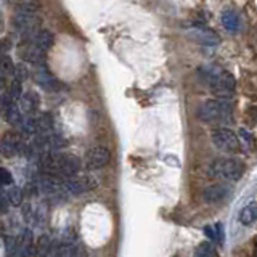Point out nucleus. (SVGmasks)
<instances>
[{"label":"nucleus","mask_w":257,"mask_h":257,"mask_svg":"<svg viewBox=\"0 0 257 257\" xmlns=\"http://www.w3.org/2000/svg\"><path fill=\"white\" fill-rule=\"evenodd\" d=\"M56 244H58V239H56L52 233H42V235L39 236L37 243H36V254L39 257L53 255Z\"/></svg>","instance_id":"obj_15"},{"label":"nucleus","mask_w":257,"mask_h":257,"mask_svg":"<svg viewBox=\"0 0 257 257\" xmlns=\"http://www.w3.org/2000/svg\"><path fill=\"white\" fill-rule=\"evenodd\" d=\"M257 220V201L247 203L239 212V222L243 225H252Z\"/></svg>","instance_id":"obj_20"},{"label":"nucleus","mask_w":257,"mask_h":257,"mask_svg":"<svg viewBox=\"0 0 257 257\" xmlns=\"http://www.w3.org/2000/svg\"><path fill=\"white\" fill-rule=\"evenodd\" d=\"M244 167L243 164L239 163L236 159H217L212 163L211 166V174L217 179H223V180H228V182H236L241 179L243 175Z\"/></svg>","instance_id":"obj_3"},{"label":"nucleus","mask_w":257,"mask_h":257,"mask_svg":"<svg viewBox=\"0 0 257 257\" xmlns=\"http://www.w3.org/2000/svg\"><path fill=\"white\" fill-rule=\"evenodd\" d=\"M24 147H26V143L23 142V137L18 132L7 134L4 139L0 140V151H2L4 155L8 158L23 155Z\"/></svg>","instance_id":"obj_10"},{"label":"nucleus","mask_w":257,"mask_h":257,"mask_svg":"<svg viewBox=\"0 0 257 257\" xmlns=\"http://www.w3.org/2000/svg\"><path fill=\"white\" fill-rule=\"evenodd\" d=\"M247 114L251 116L254 120H257V106H251V108H249L247 109Z\"/></svg>","instance_id":"obj_35"},{"label":"nucleus","mask_w":257,"mask_h":257,"mask_svg":"<svg viewBox=\"0 0 257 257\" xmlns=\"http://www.w3.org/2000/svg\"><path fill=\"white\" fill-rule=\"evenodd\" d=\"M34 79L39 87H42L47 92H56L60 88V82L56 80V77L52 74L45 64H39L34 66Z\"/></svg>","instance_id":"obj_12"},{"label":"nucleus","mask_w":257,"mask_h":257,"mask_svg":"<svg viewBox=\"0 0 257 257\" xmlns=\"http://www.w3.org/2000/svg\"><path fill=\"white\" fill-rule=\"evenodd\" d=\"M230 193V185L227 183H214L211 187H207L203 193V198L206 203H219L225 199Z\"/></svg>","instance_id":"obj_16"},{"label":"nucleus","mask_w":257,"mask_h":257,"mask_svg":"<svg viewBox=\"0 0 257 257\" xmlns=\"http://www.w3.org/2000/svg\"><path fill=\"white\" fill-rule=\"evenodd\" d=\"M36 187H37V191H40L45 196H58L60 193H64L63 191V179L55 177V175L42 174L36 180Z\"/></svg>","instance_id":"obj_9"},{"label":"nucleus","mask_w":257,"mask_h":257,"mask_svg":"<svg viewBox=\"0 0 257 257\" xmlns=\"http://www.w3.org/2000/svg\"><path fill=\"white\" fill-rule=\"evenodd\" d=\"M13 183H15L13 174L8 171V169L0 167V185H4V187H12Z\"/></svg>","instance_id":"obj_30"},{"label":"nucleus","mask_w":257,"mask_h":257,"mask_svg":"<svg viewBox=\"0 0 257 257\" xmlns=\"http://www.w3.org/2000/svg\"><path fill=\"white\" fill-rule=\"evenodd\" d=\"M98 187V182L93 179L92 175H71L63 179V191L64 195H71V196H77V195H84L95 190Z\"/></svg>","instance_id":"obj_4"},{"label":"nucleus","mask_w":257,"mask_h":257,"mask_svg":"<svg viewBox=\"0 0 257 257\" xmlns=\"http://www.w3.org/2000/svg\"><path fill=\"white\" fill-rule=\"evenodd\" d=\"M239 135H241V139H243V140H246V142H249V143H252V137H251V134H249L247 131H244V128H241V131H239Z\"/></svg>","instance_id":"obj_34"},{"label":"nucleus","mask_w":257,"mask_h":257,"mask_svg":"<svg viewBox=\"0 0 257 257\" xmlns=\"http://www.w3.org/2000/svg\"><path fill=\"white\" fill-rule=\"evenodd\" d=\"M40 10L39 0H21L16 5V13H24V15H36Z\"/></svg>","instance_id":"obj_24"},{"label":"nucleus","mask_w":257,"mask_h":257,"mask_svg":"<svg viewBox=\"0 0 257 257\" xmlns=\"http://www.w3.org/2000/svg\"><path fill=\"white\" fill-rule=\"evenodd\" d=\"M13 69H15V63L10 58V55L0 53V72L2 74H13Z\"/></svg>","instance_id":"obj_28"},{"label":"nucleus","mask_w":257,"mask_h":257,"mask_svg":"<svg viewBox=\"0 0 257 257\" xmlns=\"http://www.w3.org/2000/svg\"><path fill=\"white\" fill-rule=\"evenodd\" d=\"M36 135H45L53 132V125L55 120L50 112H40V114H36Z\"/></svg>","instance_id":"obj_18"},{"label":"nucleus","mask_w":257,"mask_h":257,"mask_svg":"<svg viewBox=\"0 0 257 257\" xmlns=\"http://www.w3.org/2000/svg\"><path fill=\"white\" fill-rule=\"evenodd\" d=\"M77 251L79 247L74 243H60L58 241L53 251V257H76Z\"/></svg>","instance_id":"obj_23"},{"label":"nucleus","mask_w":257,"mask_h":257,"mask_svg":"<svg viewBox=\"0 0 257 257\" xmlns=\"http://www.w3.org/2000/svg\"><path fill=\"white\" fill-rule=\"evenodd\" d=\"M32 42H34V45L37 48H40L42 52H47L48 48H50L55 42V36H53V32L52 31H48V29H40L36 37L32 39Z\"/></svg>","instance_id":"obj_19"},{"label":"nucleus","mask_w":257,"mask_h":257,"mask_svg":"<svg viewBox=\"0 0 257 257\" xmlns=\"http://www.w3.org/2000/svg\"><path fill=\"white\" fill-rule=\"evenodd\" d=\"M214 231H215V241H219V244H223V227H222V223L214 225Z\"/></svg>","instance_id":"obj_32"},{"label":"nucleus","mask_w":257,"mask_h":257,"mask_svg":"<svg viewBox=\"0 0 257 257\" xmlns=\"http://www.w3.org/2000/svg\"><path fill=\"white\" fill-rule=\"evenodd\" d=\"M4 87H5V80H4L2 74H0V92H2V90H4Z\"/></svg>","instance_id":"obj_36"},{"label":"nucleus","mask_w":257,"mask_h":257,"mask_svg":"<svg viewBox=\"0 0 257 257\" xmlns=\"http://www.w3.org/2000/svg\"><path fill=\"white\" fill-rule=\"evenodd\" d=\"M212 143L217 150L231 153V155L241 151V143H239L238 135L227 127H219V128H215V131H212Z\"/></svg>","instance_id":"obj_6"},{"label":"nucleus","mask_w":257,"mask_h":257,"mask_svg":"<svg viewBox=\"0 0 257 257\" xmlns=\"http://www.w3.org/2000/svg\"><path fill=\"white\" fill-rule=\"evenodd\" d=\"M188 34L193 40H196L201 45H217L220 42L219 36H217L214 31L204 28L203 24H193L188 31Z\"/></svg>","instance_id":"obj_13"},{"label":"nucleus","mask_w":257,"mask_h":257,"mask_svg":"<svg viewBox=\"0 0 257 257\" xmlns=\"http://www.w3.org/2000/svg\"><path fill=\"white\" fill-rule=\"evenodd\" d=\"M111 159V153L106 147H101V145H96L92 147L87 151L85 155V164L90 171H100L104 166H108Z\"/></svg>","instance_id":"obj_8"},{"label":"nucleus","mask_w":257,"mask_h":257,"mask_svg":"<svg viewBox=\"0 0 257 257\" xmlns=\"http://www.w3.org/2000/svg\"><path fill=\"white\" fill-rule=\"evenodd\" d=\"M0 53H2V45H0Z\"/></svg>","instance_id":"obj_38"},{"label":"nucleus","mask_w":257,"mask_h":257,"mask_svg":"<svg viewBox=\"0 0 257 257\" xmlns=\"http://www.w3.org/2000/svg\"><path fill=\"white\" fill-rule=\"evenodd\" d=\"M235 85H236V80L233 77L231 72L222 69L220 74L215 77V80L209 87H211L212 93L219 100H230L233 93H235Z\"/></svg>","instance_id":"obj_7"},{"label":"nucleus","mask_w":257,"mask_h":257,"mask_svg":"<svg viewBox=\"0 0 257 257\" xmlns=\"http://www.w3.org/2000/svg\"><path fill=\"white\" fill-rule=\"evenodd\" d=\"M20 56L24 60L31 63L32 66H39V64H45V52H42L40 48H37L34 45L32 40H23V44L18 48Z\"/></svg>","instance_id":"obj_11"},{"label":"nucleus","mask_w":257,"mask_h":257,"mask_svg":"<svg viewBox=\"0 0 257 257\" xmlns=\"http://www.w3.org/2000/svg\"><path fill=\"white\" fill-rule=\"evenodd\" d=\"M193 257H219V255H217V251L211 241H204V243H201L195 249Z\"/></svg>","instance_id":"obj_25"},{"label":"nucleus","mask_w":257,"mask_h":257,"mask_svg":"<svg viewBox=\"0 0 257 257\" xmlns=\"http://www.w3.org/2000/svg\"><path fill=\"white\" fill-rule=\"evenodd\" d=\"M4 114H5V120H7L8 124H12L16 128L20 127L21 120H23V114H21V111L18 108V104H16V101H12V100L5 101Z\"/></svg>","instance_id":"obj_17"},{"label":"nucleus","mask_w":257,"mask_h":257,"mask_svg":"<svg viewBox=\"0 0 257 257\" xmlns=\"http://www.w3.org/2000/svg\"><path fill=\"white\" fill-rule=\"evenodd\" d=\"M12 24L15 31L23 37V40H32L40 31V18L36 15L15 13Z\"/></svg>","instance_id":"obj_5"},{"label":"nucleus","mask_w":257,"mask_h":257,"mask_svg":"<svg viewBox=\"0 0 257 257\" xmlns=\"http://www.w3.org/2000/svg\"><path fill=\"white\" fill-rule=\"evenodd\" d=\"M8 207H10V203H8L5 193H0V214H7Z\"/></svg>","instance_id":"obj_31"},{"label":"nucleus","mask_w":257,"mask_h":257,"mask_svg":"<svg viewBox=\"0 0 257 257\" xmlns=\"http://www.w3.org/2000/svg\"><path fill=\"white\" fill-rule=\"evenodd\" d=\"M7 95H8V100H12V101H18L21 98V95H23V84L20 82V80H12V84L10 87H8V90H7Z\"/></svg>","instance_id":"obj_27"},{"label":"nucleus","mask_w":257,"mask_h":257,"mask_svg":"<svg viewBox=\"0 0 257 257\" xmlns=\"http://www.w3.org/2000/svg\"><path fill=\"white\" fill-rule=\"evenodd\" d=\"M37 164L42 174L55 175L60 179L76 175L82 167V163L77 156L66 155V153H45L39 158Z\"/></svg>","instance_id":"obj_1"},{"label":"nucleus","mask_w":257,"mask_h":257,"mask_svg":"<svg viewBox=\"0 0 257 257\" xmlns=\"http://www.w3.org/2000/svg\"><path fill=\"white\" fill-rule=\"evenodd\" d=\"M5 196L8 199V203H10V206H20L23 201V190L12 185V187H8V190L5 191Z\"/></svg>","instance_id":"obj_26"},{"label":"nucleus","mask_w":257,"mask_h":257,"mask_svg":"<svg viewBox=\"0 0 257 257\" xmlns=\"http://www.w3.org/2000/svg\"><path fill=\"white\" fill-rule=\"evenodd\" d=\"M198 117L203 122H230L231 106L228 100H207L199 106Z\"/></svg>","instance_id":"obj_2"},{"label":"nucleus","mask_w":257,"mask_h":257,"mask_svg":"<svg viewBox=\"0 0 257 257\" xmlns=\"http://www.w3.org/2000/svg\"><path fill=\"white\" fill-rule=\"evenodd\" d=\"M204 233L207 235L209 239L215 241V231H214V227H211V225H207V227H204Z\"/></svg>","instance_id":"obj_33"},{"label":"nucleus","mask_w":257,"mask_h":257,"mask_svg":"<svg viewBox=\"0 0 257 257\" xmlns=\"http://www.w3.org/2000/svg\"><path fill=\"white\" fill-rule=\"evenodd\" d=\"M28 76H29V71L26 68V64H23V63L15 64V69H13V79L15 80H20V82L23 84L24 80L28 79Z\"/></svg>","instance_id":"obj_29"},{"label":"nucleus","mask_w":257,"mask_h":257,"mask_svg":"<svg viewBox=\"0 0 257 257\" xmlns=\"http://www.w3.org/2000/svg\"><path fill=\"white\" fill-rule=\"evenodd\" d=\"M254 257H257V238H254Z\"/></svg>","instance_id":"obj_37"},{"label":"nucleus","mask_w":257,"mask_h":257,"mask_svg":"<svg viewBox=\"0 0 257 257\" xmlns=\"http://www.w3.org/2000/svg\"><path fill=\"white\" fill-rule=\"evenodd\" d=\"M220 71L222 69L217 68V66H201L198 69V77H199L201 82L211 85L214 80H215V77L220 74Z\"/></svg>","instance_id":"obj_21"},{"label":"nucleus","mask_w":257,"mask_h":257,"mask_svg":"<svg viewBox=\"0 0 257 257\" xmlns=\"http://www.w3.org/2000/svg\"><path fill=\"white\" fill-rule=\"evenodd\" d=\"M40 106V96L36 92H24L18 100V108L23 116H36Z\"/></svg>","instance_id":"obj_14"},{"label":"nucleus","mask_w":257,"mask_h":257,"mask_svg":"<svg viewBox=\"0 0 257 257\" xmlns=\"http://www.w3.org/2000/svg\"><path fill=\"white\" fill-rule=\"evenodd\" d=\"M222 24L230 32H236L239 29V16L233 10H225L222 13Z\"/></svg>","instance_id":"obj_22"}]
</instances>
